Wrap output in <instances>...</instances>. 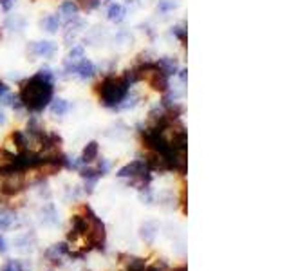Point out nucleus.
Masks as SVG:
<instances>
[{
    "instance_id": "f257e3e1",
    "label": "nucleus",
    "mask_w": 289,
    "mask_h": 271,
    "mask_svg": "<svg viewBox=\"0 0 289 271\" xmlns=\"http://www.w3.org/2000/svg\"><path fill=\"white\" fill-rule=\"evenodd\" d=\"M22 105L31 112H42L53 99V81L44 78L38 72L36 76L29 78L20 89L18 94Z\"/></svg>"
},
{
    "instance_id": "f03ea898",
    "label": "nucleus",
    "mask_w": 289,
    "mask_h": 271,
    "mask_svg": "<svg viewBox=\"0 0 289 271\" xmlns=\"http://www.w3.org/2000/svg\"><path fill=\"white\" fill-rule=\"evenodd\" d=\"M128 89H130V80L126 76H107L98 85L99 101L105 107L116 108L123 101V98L128 94Z\"/></svg>"
},
{
    "instance_id": "7ed1b4c3",
    "label": "nucleus",
    "mask_w": 289,
    "mask_h": 271,
    "mask_svg": "<svg viewBox=\"0 0 289 271\" xmlns=\"http://www.w3.org/2000/svg\"><path fill=\"white\" fill-rule=\"evenodd\" d=\"M150 172H152V170H150L149 165H147L144 161H132V163H128V165H125L123 168H119L116 176L134 179V177L144 176V174H150Z\"/></svg>"
},
{
    "instance_id": "20e7f679",
    "label": "nucleus",
    "mask_w": 289,
    "mask_h": 271,
    "mask_svg": "<svg viewBox=\"0 0 289 271\" xmlns=\"http://www.w3.org/2000/svg\"><path fill=\"white\" fill-rule=\"evenodd\" d=\"M31 53L35 56H40V58H53L54 54L58 53V47L49 40H40L31 45Z\"/></svg>"
},
{
    "instance_id": "39448f33",
    "label": "nucleus",
    "mask_w": 289,
    "mask_h": 271,
    "mask_svg": "<svg viewBox=\"0 0 289 271\" xmlns=\"http://www.w3.org/2000/svg\"><path fill=\"white\" fill-rule=\"evenodd\" d=\"M11 172H17L15 168V156L8 150H0V176H8Z\"/></svg>"
},
{
    "instance_id": "423d86ee",
    "label": "nucleus",
    "mask_w": 289,
    "mask_h": 271,
    "mask_svg": "<svg viewBox=\"0 0 289 271\" xmlns=\"http://www.w3.org/2000/svg\"><path fill=\"white\" fill-rule=\"evenodd\" d=\"M69 255V246L67 242H58V244H53L47 251H45V257L49 260H60L62 257Z\"/></svg>"
},
{
    "instance_id": "0eeeda50",
    "label": "nucleus",
    "mask_w": 289,
    "mask_h": 271,
    "mask_svg": "<svg viewBox=\"0 0 289 271\" xmlns=\"http://www.w3.org/2000/svg\"><path fill=\"white\" fill-rule=\"evenodd\" d=\"M125 15H126L125 6L117 4V2L110 4V6H108V9H107V18H108V20H112V22H116V24L123 22V20H125Z\"/></svg>"
},
{
    "instance_id": "6e6552de",
    "label": "nucleus",
    "mask_w": 289,
    "mask_h": 271,
    "mask_svg": "<svg viewBox=\"0 0 289 271\" xmlns=\"http://www.w3.org/2000/svg\"><path fill=\"white\" fill-rule=\"evenodd\" d=\"M42 222L47 226H56L60 222L58 212H56L54 204H47V206H44V210H42Z\"/></svg>"
},
{
    "instance_id": "1a4fd4ad",
    "label": "nucleus",
    "mask_w": 289,
    "mask_h": 271,
    "mask_svg": "<svg viewBox=\"0 0 289 271\" xmlns=\"http://www.w3.org/2000/svg\"><path fill=\"white\" fill-rule=\"evenodd\" d=\"M158 222H154V221H149V222H144L143 226H141V237H143L144 242H149L152 244L154 240H156V235H158Z\"/></svg>"
},
{
    "instance_id": "9d476101",
    "label": "nucleus",
    "mask_w": 289,
    "mask_h": 271,
    "mask_svg": "<svg viewBox=\"0 0 289 271\" xmlns=\"http://www.w3.org/2000/svg\"><path fill=\"white\" fill-rule=\"evenodd\" d=\"M98 152H99V145L96 143V141H90L85 149H83V154H81V158H80L81 163H83V165L92 163L94 159H98Z\"/></svg>"
},
{
    "instance_id": "9b49d317",
    "label": "nucleus",
    "mask_w": 289,
    "mask_h": 271,
    "mask_svg": "<svg viewBox=\"0 0 289 271\" xmlns=\"http://www.w3.org/2000/svg\"><path fill=\"white\" fill-rule=\"evenodd\" d=\"M78 11H80V8H78L76 2H72V0H67V2H63L62 6H60V13H62V17H65L71 22V20H76V15Z\"/></svg>"
},
{
    "instance_id": "f8f14e48",
    "label": "nucleus",
    "mask_w": 289,
    "mask_h": 271,
    "mask_svg": "<svg viewBox=\"0 0 289 271\" xmlns=\"http://www.w3.org/2000/svg\"><path fill=\"white\" fill-rule=\"evenodd\" d=\"M49 108H51V112H53L54 116H65V114L69 112L71 105H69V101H65V99L56 98V99H51Z\"/></svg>"
},
{
    "instance_id": "ddd939ff",
    "label": "nucleus",
    "mask_w": 289,
    "mask_h": 271,
    "mask_svg": "<svg viewBox=\"0 0 289 271\" xmlns=\"http://www.w3.org/2000/svg\"><path fill=\"white\" fill-rule=\"evenodd\" d=\"M60 24H62V20H60L58 15H49V17H45L44 20H42L40 26L44 27L45 31H49V33H58Z\"/></svg>"
},
{
    "instance_id": "4468645a",
    "label": "nucleus",
    "mask_w": 289,
    "mask_h": 271,
    "mask_svg": "<svg viewBox=\"0 0 289 271\" xmlns=\"http://www.w3.org/2000/svg\"><path fill=\"white\" fill-rule=\"evenodd\" d=\"M26 18L20 17V15H13L6 20V27L11 29V31H22V29H26Z\"/></svg>"
},
{
    "instance_id": "2eb2a0df",
    "label": "nucleus",
    "mask_w": 289,
    "mask_h": 271,
    "mask_svg": "<svg viewBox=\"0 0 289 271\" xmlns=\"http://www.w3.org/2000/svg\"><path fill=\"white\" fill-rule=\"evenodd\" d=\"M17 224V215L13 212H2L0 213V231L9 230Z\"/></svg>"
},
{
    "instance_id": "dca6fc26",
    "label": "nucleus",
    "mask_w": 289,
    "mask_h": 271,
    "mask_svg": "<svg viewBox=\"0 0 289 271\" xmlns=\"http://www.w3.org/2000/svg\"><path fill=\"white\" fill-rule=\"evenodd\" d=\"M2 271H27V264H24L22 260H8L2 267Z\"/></svg>"
},
{
    "instance_id": "f3484780",
    "label": "nucleus",
    "mask_w": 289,
    "mask_h": 271,
    "mask_svg": "<svg viewBox=\"0 0 289 271\" xmlns=\"http://www.w3.org/2000/svg\"><path fill=\"white\" fill-rule=\"evenodd\" d=\"M83 54H85L83 45H76V47H72V49L69 51V62H78V60L83 58Z\"/></svg>"
},
{
    "instance_id": "a211bd4d",
    "label": "nucleus",
    "mask_w": 289,
    "mask_h": 271,
    "mask_svg": "<svg viewBox=\"0 0 289 271\" xmlns=\"http://www.w3.org/2000/svg\"><path fill=\"white\" fill-rule=\"evenodd\" d=\"M177 4L176 2H172V0H161L158 4V9L161 11V13H168V11H172V9H176Z\"/></svg>"
},
{
    "instance_id": "6ab92c4d",
    "label": "nucleus",
    "mask_w": 289,
    "mask_h": 271,
    "mask_svg": "<svg viewBox=\"0 0 289 271\" xmlns=\"http://www.w3.org/2000/svg\"><path fill=\"white\" fill-rule=\"evenodd\" d=\"M15 0H0V8L4 9V11H9V9L13 8Z\"/></svg>"
},
{
    "instance_id": "aec40b11",
    "label": "nucleus",
    "mask_w": 289,
    "mask_h": 271,
    "mask_svg": "<svg viewBox=\"0 0 289 271\" xmlns=\"http://www.w3.org/2000/svg\"><path fill=\"white\" fill-rule=\"evenodd\" d=\"M9 94V87L6 85L4 81H0V98H4V96Z\"/></svg>"
},
{
    "instance_id": "412c9836",
    "label": "nucleus",
    "mask_w": 289,
    "mask_h": 271,
    "mask_svg": "<svg viewBox=\"0 0 289 271\" xmlns=\"http://www.w3.org/2000/svg\"><path fill=\"white\" fill-rule=\"evenodd\" d=\"M6 251H8V244H6L4 237L0 235V253H6Z\"/></svg>"
},
{
    "instance_id": "4be33fe9",
    "label": "nucleus",
    "mask_w": 289,
    "mask_h": 271,
    "mask_svg": "<svg viewBox=\"0 0 289 271\" xmlns=\"http://www.w3.org/2000/svg\"><path fill=\"white\" fill-rule=\"evenodd\" d=\"M6 121H8V117H6L4 110H0V126H2V125H6Z\"/></svg>"
}]
</instances>
